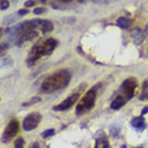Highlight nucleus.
I'll return each mask as SVG.
<instances>
[{
    "label": "nucleus",
    "mask_w": 148,
    "mask_h": 148,
    "mask_svg": "<svg viewBox=\"0 0 148 148\" xmlns=\"http://www.w3.org/2000/svg\"><path fill=\"white\" fill-rule=\"evenodd\" d=\"M53 29L51 21L42 19L26 20L16 26L9 27L5 30L9 44L21 46L27 41H30L39 36V30L43 34L50 33Z\"/></svg>",
    "instance_id": "f257e3e1"
},
{
    "label": "nucleus",
    "mask_w": 148,
    "mask_h": 148,
    "mask_svg": "<svg viewBox=\"0 0 148 148\" xmlns=\"http://www.w3.org/2000/svg\"><path fill=\"white\" fill-rule=\"evenodd\" d=\"M80 92L72 93L68 98H66L63 102H61V103H59L57 106H54L52 108V109L53 111H56V112H63V111H65L67 109H70L71 107L78 101V99L80 97Z\"/></svg>",
    "instance_id": "6e6552de"
},
{
    "label": "nucleus",
    "mask_w": 148,
    "mask_h": 148,
    "mask_svg": "<svg viewBox=\"0 0 148 148\" xmlns=\"http://www.w3.org/2000/svg\"><path fill=\"white\" fill-rule=\"evenodd\" d=\"M132 24V20L126 16L119 17L116 20V25L123 29H128Z\"/></svg>",
    "instance_id": "f8f14e48"
},
{
    "label": "nucleus",
    "mask_w": 148,
    "mask_h": 148,
    "mask_svg": "<svg viewBox=\"0 0 148 148\" xmlns=\"http://www.w3.org/2000/svg\"><path fill=\"white\" fill-rule=\"evenodd\" d=\"M33 147H40V145L38 144V143H34Z\"/></svg>",
    "instance_id": "a878e982"
},
{
    "label": "nucleus",
    "mask_w": 148,
    "mask_h": 148,
    "mask_svg": "<svg viewBox=\"0 0 148 148\" xmlns=\"http://www.w3.org/2000/svg\"><path fill=\"white\" fill-rule=\"evenodd\" d=\"M101 85L102 84L100 82L97 83L94 86H92L89 90H88L87 92H85V94L83 95V97L81 99L76 106L75 112L78 116L86 114L95 107L98 91L101 88Z\"/></svg>",
    "instance_id": "39448f33"
},
{
    "label": "nucleus",
    "mask_w": 148,
    "mask_h": 148,
    "mask_svg": "<svg viewBox=\"0 0 148 148\" xmlns=\"http://www.w3.org/2000/svg\"><path fill=\"white\" fill-rule=\"evenodd\" d=\"M109 133L114 138H116L120 134V127L116 124H112V126L109 127Z\"/></svg>",
    "instance_id": "2eb2a0df"
},
{
    "label": "nucleus",
    "mask_w": 148,
    "mask_h": 148,
    "mask_svg": "<svg viewBox=\"0 0 148 148\" xmlns=\"http://www.w3.org/2000/svg\"><path fill=\"white\" fill-rule=\"evenodd\" d=\"M1 10H6L10 7V2L8 0H3L1 1Z\"/></svg>",
    "instance_id": "412c9836"
},
{
    "label": "nucleus",
    "mask_w": 148,
    "mask_h": 148,
    "mask_svg": "<svg viewBox=\"0 0 148 148\" xmlns=\"http://www.w3.org/2000/svg\"><path fill=\"white\" fill-rule=\"evenodd\" d=\"M121 147H122V148H123V147L125 148V147H126V145H122V146H121Z\"/></svg>",
    "instance_id": "c85d7f7f"
},
{
    "label": "nucleus",
    "mask_w": 148,
    "mask_h": 148,
    "mask_svg": "<svg viewBox=\"0 0 148 148\" xmlns=\"http://www.w3.org/2000/svg\"><path fill=\"white\" fill-rule=\"evenodd\" d=\"M17 12H18V14L20 15V16L22 17L23 16H26V15L28 14V13L29 12V10H27V9H21V10H18Z\"/></svg>",
    "instance_id": "5701e85b"
},
{
    "label": "nucleus",
    "mask_w": 148,
    "mask_h": 148,
    "mask_svg": "<svg viewBox=\"0 0 148 148\" xmlns=\"http://www.w3.org/2000/svg\"><path fill=\"white\" fill-rule=\"evenodd\" d=\"M130 36L133 38L134 44L135 45H141L145 40V35L142 30L138 27H136L131 30L130 32Z\"/></svg>",
    "instance_id": "9b49d317"
},
{
    "label": "nucleus",
    "mask_w": 148,
    "mask_h": 148,
    "mask_svg": "<svg viewBox=\"0 0 148 148\" xmlns=\"http://www.w3.org/2000/svg\"><path fill=\"white\" fill-rule=\"evenodd\" d=\"M109 140L105 132L99 130L97 132V136L95 137V148H109Z\"/></svg>",
    "instance_id": "1a4fd4ad"
},
{
    "label": "nucleus",
    "mask_w": 148,
    "mask_h": 148,
    "mask_svg": "<svg viewBox=\"0 0 148 148\" xmlns=\"http://www.w3.org/2000/svg\"><path fill=\"white\" fill-rule=\"evenodd\" d=\"M39 1L42 3H47V0H39Z\"/></svg>",
    "instance_id": "cd10ccee"
},
{
    "label": "nucleus",
    "mask_w": 148,
    "mask_h": 148,
    "mask_svg": "<svg viewBox=\"0 0 148 148\" xmlns=\"http://www.w3.org/2000/svg\"><path fill=\"white\" fill-rule=\"evenodd\" d=\"M24 145H25V140L22 136H19V137L16 140V141H15V143H14L15 147L22 148L23 147V146Z\"/></svg>",
    "instance_id": "a211bd4d"
},
{
    "label": "nucleus",
    "mask_w": 148,
    "mask_h": 148,
    "mask_svg": "<svg viewBox=\"0 0 148 148\" xmlns=\"http://www.w3.org/2000/svg\"><path fill=\"white\" fill-rule=\"evenodd\" d=\"M47 12V9L44 7H37L35 8L34 10H33V12H34L35 15H40L43 14L44 12Z\"/></svg>",
    "instance_id": "6ab92c4d"
},
{
    "label": "nucleus",
    "mask_w": 148,
    "mask_h": 148,
    "mask_svg": "<svg viewBox=\"0 0 148 148\" xmlns=\"http://www.w3.org/2000/svg\"><path fill=\"white\" fill-rule=\"evenodd\" d=\"M58 2L60 3H66V4H68V3H72L73 0H58Z\"/></svg>",
    "instance_id": "393cba45"
},
{
    "label": "nucleus",
    "mask_w": 148,
    "mask_h": 148,
    "mask_svg": "<svg viewBox=\"0 0 148 148\" xmlns=\"http://www.w3.org/2000/svg\"><path fill=\"white\" fill-rule=\"evenodd\" d=\"M147 56H148V54H147Z\"/></svg>",
    "instance_id": "7c9ffc66"
},
{
    "label": "nucleus",
    "mask_w": 148,
    "mask_h": 148,
    "mask_svg": "<svg viewBox=\"0 0 148 148\" xmlns=\"http://www.w3.org/2000/svg\"><path fill=\"white\" fill-rule=\"evenodd\" d=\"M20 130V123L16 119H12L8 123L2 135V142L3 143H10Z\"/></svg>",
    "instance_id": "423d86ee"
},
{
    "label": "nucleus",
    "mask_w": 148,
    "mask_h": 148,
    "mask_svg": "<svg viewBox=\"0 0 148 148\" xmlns=\"http://www.w3.org/2000/svg\"><path fill=\"white\" fill-rule=\"evenodd\" d=\"M42 115L38 112L29 113L25 117L23 121V129L25 131H31L39 126L42 120Z\"/></svg>",
    "instance_id": "0eeeda50"
},
{
    "label": "nucleus",
    "mask_w": 148,
    "mask_h": 148,
    "mask_svg": "<svg viewBox=\"0 0 148 148\" xmlns=\"http://www.w3.org/2000/svg\"><path fill=\"white\" fill-rule=\"evenodd\" d=\"M35 4H36V3L34 0H27L24 3V6L27 8H30L35 5Z\"/></svg>",
    "instance_id": "4be33fe9"
},
{
    "label": "nucleus",
    "mask_w": 148,
    "mask_h": 148,
    "mask_svg": "<svg viewBox=\"0 0 148 148\" xmlns=\"http://www.w3.org/2000/svg\"><path fill=\"white\" fill-rule=\"evenodd\" d=\"M58 42L53 37H49L40 40L36 44L28 53L26 59L27 67L31 68L35 65L36 62L45 56H49L53 53L58 46Z\"/></svg>",
    "instance_id": "20e7f679"
},
{
    "label": "nucleus",
    "mask_w": 148,
    "mask_h": 148,
    "mask_svg": "<svg viewBox=\"0 0 148 148\" xmlns=\"http://www.w3.org/2000/svg\"><path fill=\"white\" fill-rule=\"evenodd\" d=\"M88 1L96 3V4H107V3H111V2H113L116 0H88Z\"/></svg>",
    "instance_id": "aec40b11"
},
{
    "label": "nucleus",
    "mask_w": 148,
    "mask_h": 148,
    "mask_svg": "<svg viewBox=\"0 0 148 148\" xmlns=\"http://www.w3.org/2000/svg\"><path fill=\"white\" fill-rule=\"evenodd\" d=\"M140 99L141 101H148V79L143 82Z\"/></svg>",
    "instance_id": "4468645a"
},
{
    "label": "nucleus",
    "mask_w": 148,
    "mask_h": 148,
    "mask_svg": "<svg viewBox=\"0 0 148 148\" xmlns=\"http://www.w3.org/2000/svg\"><path fill=\"white\" fill-rule=\"evenodd\" d=\"M54 134H55V130L54 129H48V130H46L42 133L41 136L44 139H47L53 136Z\"/></svg>",
    "instance_id": "f3484780"
},
{
    "label": "nucleus",
    "mask_w": 148,
    "mask_h": 148,
    "mask_svg": "<svg viewBox=\"0 0 148 148\" xmlns=\"http://www.w3.org/2000/svg\"><path fill=\"white\" fill-rule=\"evenodd\" d=\"M145 32L147 34H148V24L147 25V27H146V29H145Z\"/></svg>",
    "instance_id": "bb28decb"
},
{
    "label": "nucleus",
    "mask_w": 148,
    "mask_h": 148,
    "mask_svg": "<svg viewBox=\"0 0 148 148\" xmlns=\"http://www.w3.org/2000/svg\"><path fill=\"white\" fill-rule=\"evenodd\" d=\"M1 1H3V0H1Z\"/></svg>",
    "instance_id": "c756f323"
},
{
    "label": "nucleus",
    "mask_w": 148,
    "mask_h": 148,
    "mask_svg": "<svg viewBox=\"0 0 148 148\" xmlns=\"http://www.w3.org/2000/svg\"><path fill=\"white\" fill-rule=\"evenodd\" d=\"M20 16L18 14V12H14L12 14L9 15L7 16H5L3 20V24L4 25H10L15 23L19 18H20Z\"/></svg>",
    "instance_id": "ddd939ff"
},
{
    "label": "nucleus",
    "mask_w": 148,
    "mask_h": 148,
    "mask_svg": "<svg viewBox=\"0 0 148 148\" xmlns=\"http://www.w3.org/2000/svg\"><path fill=\"white\" fill-rule=\"evenodd\" d=\"M71 79L70 71L67 69H59L44 78L40 85L42 92L51 94L68 86Z\"/></svg>",
    "instance_id": "f03ea898"
},
{
    "label": "nucleus",
    "mask_w": 148,
    "mask_h": 148,
    "mask_svg": "<svg viewBox=\"0 0 148 148\" xmlns=\"http://www.w3.org/2000/svg\"><path fill=\"white\" fill-rule=\"evenodd\" d=\"M147 112H148V106H146L143 109V110H142L141 115H142V116H144V115L147 114Z\"/></svg>",
    "instance_id": "b1692460"
},
{
    "label": "nucleus",
    "mask_w": 148,
    "mask_h": 148,
    "mask_svg": "<svg viewBox=\"0 0 148 148\" xmlns=\"http://www.w3.org/2000/svg\"><path fill=\"white\" fill-rule=\"evenodd\" d=\"M41 98L38 97V96H36V97H33L31 99L28 101V102H23L22 104V106L23 107H27V106H30L32 105H34L37 103V102H40L41 101Z\"/></svg>",
    "instance_id": "dca6fc26"
},
{
    "label": "nucleus",
    "mask_w": 148,
    "mask_h": 148,
    "mask_svg": "<svg viewBox=\"0 0 148 148\" xmlns=\"http://www.w3.org/2000/svg\"><path fill=\"white\" fill-rule=\"evenodd\" d=\"M138 86V81L135 77H130L123 82L117 92L116 96L112 100L110 108L119 110L134 98Z\"/></svg>",
    "instance_id": "7ed1b4c3"
},
{
    "label": "nucleus",
    "mask_w": 148,
    "mask_h": 148,
    "mask_svg": "<svg viewBox=\"0 0 148 148\" xmlns=\"http://www.w3.org/2000/svg\"><path fill=\"white\" fill-rule=\"evenodd\" d=\"M130 124L136 130V131L139 132V133H142L147 128L145 119L142 115L140 116H136L133 118L131 122H130Z\"/></svg>",
    "instance_id": "9d476101"
}]
</instances>
